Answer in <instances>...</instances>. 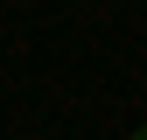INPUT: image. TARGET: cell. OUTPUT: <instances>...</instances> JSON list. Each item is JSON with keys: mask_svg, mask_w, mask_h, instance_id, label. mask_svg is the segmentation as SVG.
Listing matches in <instances>:
<instances>
[{"mask_svg": "<svg viewBox=\"0 0 147 140\" xmlns=\"http://www.w3.org/2000/svg\"><path fill=\"white\" fill-rule=\"evenodd\" d=\"M133 140H147V126H140V133H133Z\"/></svg>", "mask_w": 147, "mask_h": 140, "instance_id": "6da1fadb", "label": "cell"}]
</instances>
